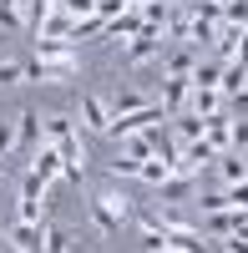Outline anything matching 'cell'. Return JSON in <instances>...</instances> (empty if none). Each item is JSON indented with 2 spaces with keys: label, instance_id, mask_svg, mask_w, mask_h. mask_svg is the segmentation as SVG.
<instances>
[{
  "label": "cell",
  "instance_id": "5bb4252c",
  "mask_svg": "<svg viewBox=\"0 0 248 253\" xmlns=\"http://www.w3.org/2000/svg\"><path fill=\"white\" fill-rule=\"evenodd\" d=\"M213 167H218L223 182H243V177H248V152H218Z\"/></svg>",
  "mask_w": 248,
  "mask_h": 253
},
{
  "label": "cell",
  "instance_id": "4fadbf2b",
  "mask_svg": "<svg viewBox=\"0 0 248 253\" xmlns=\"http://www.w3.org/2000/svg\"><path fill=\"white\" fill-rule=\"evenodd\" d=\"M198 46H177L167 61H162V76H193V66H198Z\"/></svg>",
  "mask_w": 248,
  "mask_h": 253
},
{
  "label": "cell",
  "instance_id": "484cf974",
  "mask_svg": "<svg viewBox=\"0 0 248 253\" xmlns=\"http://www.w3.org/2000/svg\"><path fill=\"white\" fill-rule=\"evenodd\" d=\"M56 10L71 15V20H81V15H96V0H56Z\"/></svg>",
  "mask_w": 248,
  "mask_h": 253
},
{
  "label": "cell",
  "instance_id": "277c9868",
  "mask_svg": "<svg viewBox=\"0 0 248 253\" xmlns=\"http://www.w3.org/2000/svg\"><path fill=\"white\" fill-rule=\"evenodd\" d=\"M81 126H86V132H101V137H107L112 132V112H107V96H96V91H86V96H81Z\"/></svg>",
  "mask_w": 248,
  "mask_h": 253
},
{
  "label": "cell",
  "instance_id": "d6986e66",
  "mask_svg": "<svg viewBox=\"0 0 248 253\" xmlns=\"http://www.w3.org/2000/svg\"><path fill=\"white\" fill-rule=\"evenodd\" d=\"M172 177V162H162V157H147L137 167V182H147V187H157V182H167Z\"/></svg>",
  "mask_w": 248,
  "mask_h": 253
},
{
  "label": "cell",
  "instance_id": "52a82bcc",
  "mask_svg": "<svg viewBox=\"0 0 248 253\" xmlns=\"http://www.w3.org/2000/svg\"><path fill=\"white\" fill-rule=\"evenodd\" d=\"M188 76H162V91H157V101H162V112L167 117H177L182 107H188Z\"/></svg>",
  "mask_w": 248,
  "mask_h": 253
},
{
  "label": "cell",
  "instance_id": "83f0119b",
  "mask_svg": "<svg viewBox=\"0 0 248 253\" xmlns=\"http://www.w3.org/2000/svg\"><path fill=\"white\" fill-rule=\"evenodd\" d=\"M15 81H26V66L20 61H0V86H15Z\"/></svg>",
  "mask_w": 248,
  "mask_h": 253
},
{
  "label": "cell",
  "instance_id": "9c48e42d",
  "mask_svg": "<svg viewBox=\"0 0 248 253\" xmlns=\"http://www.w3.org/2000/svg\"><path fill=\"white\" fill-rule=\"evenodd\" d=\"M203 233H208L213 243H223V238H228V233H238V208H223V213H203Z\"/></svg>",
  "mask_w": 248,
  "mask_h": 253
},
{
  "label": "cell",
  "instance_id": "8992f818",
  "mask_svg": "<svg viewBox=\"0 0 248 253\" xmlns=\"http://www.w3.org/2000/svg\"><path fill=\"white\" fill-rule=\"evenodd\" d=\"M61 162H66V157H61V152H56L51 142H41L36 152H31V162H26V167H31V172H36L41 182L51 187V182H61Z\"/></svg>",
  "mask_w": 248,
  "mask_h": 253
},
{
  "label": "cell",
  "instance_id": "7c38bea8",
  "mask_svg": "<svg viewBox=\"0 0 248 253\" xmlns=\"http://www.w3.org/2000/svg\"><path fill=\"white\" fill-rule=\"evenodd\" d=\"M188 112H198V117L223 112V91H218V86H193V91H188Z\"/></svg>",
  "mask_w": 248,
  "mask_h": 253
},
{
  "label": "cell",
  "instance_id": "f1b7e54d",
  "mask_svg": "<svg viewBox=\"0 0 248 253\" xmlns=\"http://www.w3.org/2000/svg\"><path fill=\"white\" fill-rule=\"evenodd\" d=\"M223 112H228V117H248V86H243L238 96H228V101H223Z\"/></svg>",
  "mask_w": 248,
  "mask_h": 253
},
{
  "label": "cell",
  "instance_id": "9a60e30c",
  "mask_svg": "<svg viewBox=\"0 0 248 253\" xmlns=\"http://www.w3.org/2000/svg\"><path fill=\"white\" fill-rule=\"evenodd\" d=\"M228 126H233L228 112H213V117H203V137H208L218 152H228Z\"/></svg>",
  "mask_w": 248,
  "mask_h": 253
},
{
  "label": "cell",
  "instance_id": "cb8c5ba5",
  "mask_svg": "<svg viewBox=\"0 0 248 253\" xmlns=\"http://www.w3.org/2000/svg\"><path fill=\"white\" fill-rule=\"evenodd\" d=\"M223 198H228V208L248 213V177H243V182H223Z\"/></svg>",
  "mask_w": 248,
  "mask_h": 253
},
{
  "label": "cell",
  "instance_id": "7402d4cb",
  "mask_svg": "<svg viewBox=\"0 0 248 253\" xmlns=\"http://www.w3.org/2000/svg\"><path fill=\"white\" fill-rule=\"evenodd\" d=\"M20 10H26V31L36 36V31H41V20H46V15L56 10V0H26Z\"/></svg>",
  "mask_w": 248,
  "mask_h": 253
},
{
  "label": "cell",
  "instance_id": "44dd1931",
  "mask_svg": "<svg viewBox=\"0 0 248 253\" xmlns=\"http://www.w3.org/2000/svg\"><path fill=\"white\" fill-rule=\"evenodd\" d=\"M86 218H91V228H96V238H117V233H122V228L112 223V213H107V208H96V203H86Z\"/></svg>",
  "mask_w": 248,
  "mask_h": 253
},
{
  "label": "cell",
  "instance_id": "2e32d148",
  "mask_svg": "<svg viewBox=\"0 0 248 253\" xmlns=\"http://www.w3.org/2000/svg\"><path fill=\"white\" fill-rule=\"evenodd\" d=\"M218 76H223V61H218V56H198L188 86H218Z\"/></svg>",
  "mask_w": 248,
  "mask_h": 253
},
{
  "label": "cell",
  "instance_id": "8fae6325",
  "mask_svg": "<svg viewBox=\"0 0 248 253\" xmlns=\"http://www.w3.org/2000/svg\"><path fill=\"white\" fill-rule=\"evenodd\" d=\"M147 101H157V96H147L142 86H117V96H107V112H112V117H122V112L147 107Z\"/></svg>",
  "mask_w": 248,
  "mask_h": 253
},
{
  "label": "cell",
  "instance_id": "4dcf8cb0",
  "mask_svg": "<svg viewBox=\"0 0 248 253\" xmlns=\"http://www.w3.org/2000/svg\"><path fill=\"white\" fill-rule=\"evenodd\" d=\"M218 5H228V0H218Z\"/></svg>",
  "mask_w": 248,
  "mask_h": 253
},
{
  "label": "cell",
  "instance_id": "ac0fdd59",
  "mask_svg": "<svg viewBox=\"0 0 248 253\" xmlns=\"http://www.w3.org/2000/svg\"><path fill=\"white\" fill-rule=\"evenodd\" d=\"M66 36H71V15H61V10H51L36 31V41H66Z\"/></svg>",
  "mask_w": 248,
  "mask_h": 253
},
{
  "label": "cell",
  "instance_id": "e0dca14e",
  "mask_svg": "<svg viewBox=\"0 0 248 253\" xmlns=\"http://www.w3.org/2000/svg\"><path fill=\"white\" fill-rule=\"evenodd\" d=\"M142 26H147V20H142V10H122V15H112V20H107V36H122V41H132Z\"/></svg>",
  "mask_w": 248,
  "mask_h": 253
},
{
  "label": "cell",
  "instance_id": "7a4b0ae2",
  "mask_svg": "<svg viewBox=\"0 0 248 253\" xmlns=\"http://www.w3.org/2000/svg\"><path fill=\"white\" fill-rule=\"evenodd\" d=\"M157 56H162V31H157V26H142V31L127 41V51H122L127 66H147V61H157Z\"/></svg>",
  "mask_w": 248,
  "mask_h": 253
},
{
  "label": "cell",
  "instance_id": "f546056e",
  "mask_svg": "<svg viewBox=\"0 0 248 253\" xmlns=\"http://www.w3.org/2000/svg\"><path fill=\"white\" fill-rule=\"evenodd\" d=\"M223 248H228V253H248V238H238V233H228V238H223Z\"/></svg>",
  "mask_w": 248,
  "mask_h": 253
},
{
  "label": "cell",
  "instance_id": "ffe728a7",
  "mask_svg": "<svg viewBox=\"0 0 248 253\" xmlns=\"http://www.w3.org/2000/svg\"><path fill=\"white\" fill-rule=\"evenodd\" d=\"M41 253H71V238L56 223H41Z\"/></svg>",
  "mask_w": 248,
  "mask_h": 253
},
{
  "label": "cell",
  "instance_id": "ba28073f",
  "mask_svg": "<svg viewBox=\"0 0 248 253\" xmlns=\"http://www.w3.org/2000/svg\"><path fill=\"white\" fill-rule=\"evenodd\" d=\"M152 193H157V203H188V198H198V177H182V172H172L167 182H157Z\"/></svg>",
  "mask_w": 248,
  "mask_h": 253
},
{
  "label": "cell",
  "instance_id": "5b68a950",
  "mask_svg": "<svg viewBox=\"0 0 248 253\" xmlns=\"http://www.w3.org/2000/svg\"><path fill=\"white\" fill-rule=\"evenodd\" d=\"M91 203H96V208H107V213H112V223H117V228H127V223L137 218V208H132V198L122 193V187H101V193H96Z\"/></svg>",
  "mask_w": 248,
  "mask_h": 253
},
{
  "label": "cell",
  "instance_id": "4316f807",
  "mask_svg": "<svg viewBox=\"0 0 248 253\" xmlns=\"http://www.w3.org/2000/svg\"><path fill=\"white\" fill-rule=\"evenodd\" d=\"M223 26H248V0H228V5H223Z\"/></svg>",
  "mask_w": 248,
  "mask_h": 253
},
{
  "label": "cell",
  "instance_id": "30bf717a",
  "mask_svg": "<svg viewBox=\"0 0 248 253\" xmlns=\"http://www.w3.org/2000/svg\"><path fill=\"white\" fill-rule=\"evenodd\" d=\"M5 243H10V253H36L41 248V223H10Z\"/></svg>",
  "mask_w": 248,
  "mask_h": 253
},
{
  "label": "cell",
  "instance_id": "d4e9b609",
  "mask_svg": "<svg viewBox=\"0 0 248 253\" xmlns=\"http://www.w3.org/2000/svg\"><path fill=\"white\" fill-rule=\"evenodd\" d=\"M228 152H248V117H233V126H228Z\"/></svg>",
  "mask_w": 248,
  "mask_h": 253
},
{
  "label": "cell",
  "instance_id": "6da1fadb",
  "mask_svg": "<svg viewBox=\"0 0 248 253\" xmlns=\"http://www.w3.org/2000/svg\"><path fill=\"white\" fill-rule=\"evenodd\" d=\"M81 76V51L71 41H36V61H26V81H71Z\"/></svg>",
  "mask_w": 248,
  "mask_h": 253
},
{
  "label": "cell",
  "instance_id": "3957f363",
  "mask_svg": "<svg viewBox=\"0 0 248 253\" xmlns=\"http://www.w3.org/2000/svg\"><path fill=\"white\" fill-rule=\"evenodd\" d=\"M36 147H41V112L26 107V112L15 117V157H26V162H31Z\"/></svg>",
  "mask_w": 248,
  "mask_h": 253
},
{
  "label": "cell",
  "instance_id": "603a6c76",
  "mask_svg": "<svg viewBox=\"0 0 248 253\" xmlns=\"http://www.w3.org/2000/svg\"><path fill=\"white\" fill-rule=\"evenodd\" d=\"M26 26V10H20V0H0V31H20Z\"/></svg>",
  "mask_w": 248,
  "mask_h": 253
}]
</instances>
